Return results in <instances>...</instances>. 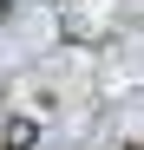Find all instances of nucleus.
<instances>
[{"mask_svg": "<svg viewBox=\"0 0 144 150\" xmlns=\"http://www.w3.org/2000/svg\"><path fill=\"white\" fill-rule=\"evenodd\" d=\"M33 137H39V124H33V117H13V124H0V144H7V150H26Z\"/></svg>", "mask_w": 144, "mask_h": 150, "instance_id": "1", "label": "nucleus"}]
</instances>
